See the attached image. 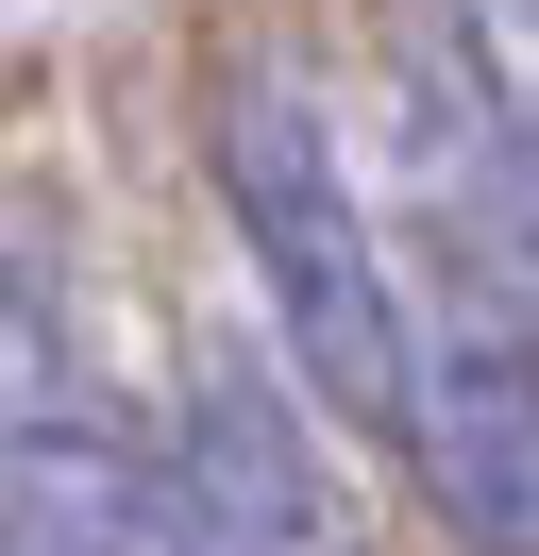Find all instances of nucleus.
<instances>
[{
    "label": "nucleus",
    "instance_id": "1",
    "mask_svg": "<svg viewBox=\"0 0 539 556\" xmlns=\"http://www.w3.org/2000/svg\"><path fill=\"white\" fill-rule=\"evenodd\" d=\"M220 203H236V237H253V287H270L287 371L321 388L337 421L404 439V405H422V338H404L388 253H371V219H354V169H337L321 102H303L287 68H236V85H220Z\"/></svg>",
    "mask_w": 539,
    "mask_h": 556
},
{
    "label": "nucleus",
    "instance_id": "2",
    "mask_svg": "<svg viewBox=\"0 0 539 556\" xmlns=\"http://www.w3.org/2000/svg\"><path fill=\"white\" fill-rule=\"evenodd\" d=\"M168 455H186V489L220 506V540H236V556H354V506H337L321 439H303L287 371H270L253 338H202V371H186V421H168Z\"/></svg>",
    "mask_w": 539,
    "mask_h": 556
},
{
    "label": "nucleus",
    "instance_id": "3",
    "mask_svg": "<svg viewBox=\"0 0 539 556\" xmlns=\"http://www.w3.org/2000/svg\"><path fill=\"white\" fill-rule=\"evenodd\" d=\"M404 455H422V506L455 522V556H539V354L505 320L422 338Z\"/></svg>",
    "mask_w": 539,
    "mask_h": 556
},
{
    "label": "nucleus",
    "instance_id": "4",
    "mask_svg": "<svg viewBox=\"0 0 539 556\" xmlns=\"http://www.w3.org/2000/svg\"><path fill=\"white\" fill-rule=\"evenodd\" d=\"M17 556H85V522H67V506H34V489H17Z\"/></svg>",
    "mask_w": 539,
    "mask_h": 556
},
{
    "label": "nucleus",
    "instance_id": "5",
    "mask_svg": "<svg viewBox=\"0 0 539 556\" xmlns=\"http://www.w3.org/2000/svg\"><path fill=\"white\" fill-rule=\"evenodd\" d=\"M523 186H539V118H523Z\"/></svg>",
    "mask_w": 539,
    "mask_h": 556
}]
</instances>
